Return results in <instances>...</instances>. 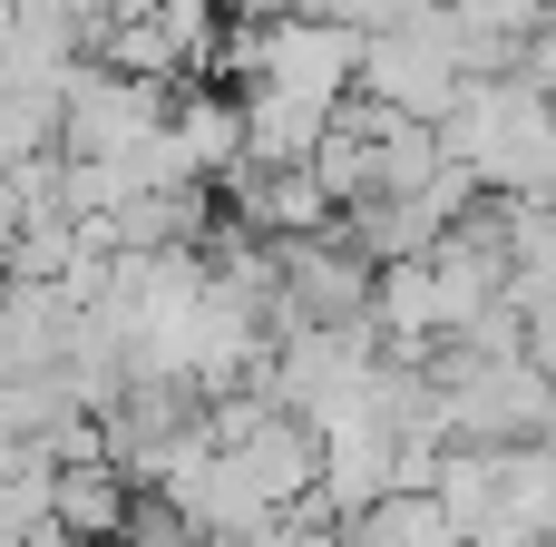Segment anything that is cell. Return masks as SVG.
Returning <instances> with one entry per match:
<instances>
[{"instance_id":"6","label":"cell","mask_w":556,"mask_h":547,"mask_svg":"<svg viewBox=\"0 0 556 547\" xmlns=\"http://www.w3.org/2000/svg\"><path fill=\"white\" fill-rule=\"evenodd\" d=\"M342 538H352V547H469V529L450 519L440 489H391L381 509L342 519Z\"/></svg>"},{"instance_id":"2","label":"cell","mask_w":556,"mask_h":547,"mask_svg":"<svg viewBox=\"0 0 556 547\" xmlns=\"http://www.w3.org/2000/svg\"><path fill=\"white\" fill-rule=\"evenodd\" d=\"M459 88H469V69H459L440 10L410 20V29L362 39V98H371V108H401V117H430V127H440V117L459 108Z\"/></svg>"},{"instance_id":"8","label":"cell","mask_w":556,"mask_h":547,"mask_svg":"<svg viewBox=\"0 0 556 547\" xmlns=\"http://www.w3.org/2000/svg\"><path fill=\"white\" fill-rule=\"evenodd\" d=\"M440 0H332V20L342 29H362V39H381V29H410V20H430Z\"/></svg>"},{"instance_id":"1","label":"cell","mask_w":556,"mask_h":547,"mask_svg":"<svg viewBox=\"0 0 556 547\" xmlns=\"http://www.w3.org/2000/svg\"><path fill=\"white\" fill-rule=\"evenodd\" d=\"M166 108H176V88H166V78H137V69L88 59V69L68 78L59 157H137V147H156V137H166Z\"/></svg>"},{"instance_id":"4","label":"cell","mask_w":556,"mask_h":547,"mask_svg":"<svg viewBox=\"0 0 556 547\" xmlns=\"http://www.w3.org/2000/svg\"><path fill=\"white\" fill-rule=\"evenodd\" d=\"M166 137H176V157H186V176H195V186H225V176L244 166V98H235V88L186 78V88H176V108H166Z\"/></svg>"},{"instance_id":"7","label":"cell","mask_w":556,"mask_h":547,"mask_svg":"<svg viewBox=\"0 0 556 547\" xmlns=\"http://www.w3.org/2000/svg\"><path fill=\"white\" fill-rule=\"evenodd\" d=\"M498 529H528V538H556V431L508 450V519Z\"/></svg>"},{"instance_id":"3","label":"cell","mask_w":556,"mask_h":547,"mask_svg":"<svg viewBox=\"0 0 556 547\" xmlns=\"http://www.w3.org/2000/svg\"><path fill=\"white\" fill-rule=\"evenodd\" d=\"M225 215L254 225V235H274V245L342 225V206H332V186H323L313 166H235V176H225Z\"/></svg>"},{"instance_id":"5","label":"cell","mask_w":556,"mask_h":547,"mask_svg":"<svg viewBox=\"0 0 556 547\" xmlns=\"http://www.w3.org/2000/svg\"><path fill=\"white\" fill-rule=\"evenodd\" d=\"M137 480L117 470V460H88V470H59V529L78 547H117V529L137 519Z\"/></svg>"}]
</instances>
